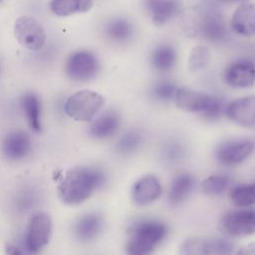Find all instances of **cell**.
Wrapping results in <instances>:
<instances>
[{"instance_id":"obj_1","label":"cell","mask_w":255,"mask_h":255,"mask_svg":"<svg viewBox=\"0 0 255 255\" xmlns=\"http://www.w3.org/2000/svg\"><path fill=\"white\" fill-rule=\"evenodd\" d=\"M106 182L105 173L98 168L76 166L68 169L57 186L59 199L67 205H78L89 199Z\"/></svg>"},{"instance_id":"obj_2","label":"cell","mask_w":255,"mask_h":255,"mask_svg":"<svg viewBox=\"0 0 255 255\" xmlns=\"http://www.w3.org/2000/svg\"><path fill=\"white\" fill-rule=\"evenodd\" d=\"M167 226L156 219H140L128 230L126 251L130 255H146L165 238Z\"/></svg>"},{"instance_id":"obj_3","label":"cell","mask_w":255,"mask_h":255,"mask_svg":"<svg viewBox=\"0 0 255 255\" xmlns=\"http://www.w3.org/2000/svg\"><path fill=\"white\" fill-rule=\"evenodd\" d=\"M105 98L93 90L73 93L64 104L65 114L77 122H91L104 107Z\"/></svg>"},{"instance_id":"obj_4","label":"cell","mask_w":255,"mask_h":255,"mask_svg":"<svg viewBox=\"0 0 255 255\" xmlns=\"http://www.w3.org/2000/svg\"><path fill=\"white\" fill-rule=\"evenodd\" d=\"M53 233V221L46 212H36L28 220L24 245L28 252L39 253L50 242Z\"/></svg>"},{"instance_id":"obj_5","label":"cell","mask_w":255,"mask_h":255,"mask_svg":"<svg viewBox=\"0 0 255 255\" xmlns=\"http://www.w3.org/2000/svg\"><path fill=\"white\" fill-rule=\"evenodd\" d=\"M66 76L75 82L93 80L100 71L98 58L90 51L80 50L72 53L64 67Z\"/></svg>"},{"instance_id":"obj_6","label":"cell","mask_w":255,"mask_h":255,"mask_svg":"<svg viewBox=\"0 0 255 255\" xmlns=\"http://www.w3.org/2000/svg\"><path fill=\"white\" fill-rule=\"evenodd\" d=\"M13 32L18 43L30 51L40 50L46 41L45 29L35 18L30 16L18 18Z\"/></svg>"},{"instance_id":"obj_7","label":"cell","mask_w":255,"mask_h":255,"mask_svg":"<svg viewBox=\"0 0 255 255\" xmlns=\"http://www.w3.org/2000/svg\"><path fill=\"white\" fill-rule=\"evenodd\" d=\"M233 247V243L230 240L222 237H191L182 243L179 252L187 255H224L232 253Z\"/></svg>"},{"instance_id":"obj_8","label":"cell","mask_w":255,"mask_h":255,"mask_svg":"<svg viewBox=\"0 0 255 255\" xmlns=\"http://www.w3.org/2000/svg\"><path fill=\"white\" fill-rule=\"evenodd\" d=\"M254 149L255 143L248 138L229 139L216 147L214 156L220 164L231 166L243 162Z\"/></svg>"},{"instance_id":"obj_9","label":"cell","mask_w":255,"mask_h":255,"mask_svg":"<svg viewBox=\"0 0 255 255\" xmlns=\"http://www.w3.org/2000/svg\"><path fill=\"white\" fill-rule=\"evenodd\" d=\"M221 228L228 235L245 236L255 233V211L242 207L226 212L221 219Z\"/></svg>"},{"instance_id":"obj_10","label":"cell","mask_w":255,"mask_h":255,"mask_svg":"<svg viewBox=\"0 0 255 255\" xmlns=\"http://www.w3.org/2000/svg\"><path fill=\"white\" fill-rule=\"evenodd\" d=\"M224 80L230 87L245 89L255 83V65L246 59L232 62L224 71Z\"/></svg>"},{"instance_id":"obj_11","label":"cell","mask_w":255,"mask_h":255,"mask_svg":"<svg viewBox=\"0 0 255 255\" xmlns=\"http://www.w3.org/2000/svg\"><path fill=\"white\" fill-rule=\"evenodd\" d=\"M32 149L30 136L23 130H13L3 139L1 150L9 161H20L26 158Z\"/></svg>"},{"instance_id":"obj_12","label":"cell","mask_w":255,"mask_h":255,"mask_svg":"<svg viewBox=\"0 0 255 255\" xmlns=\"http://www.w3.org/2000/svg\"><path fill=\"white\" fill-rule=\"evenodd\" d=\"M162 192L160 180L152 174L137 179L131 188V199L138 206H145L154 202Z\"/></svg>"},{"instance_id":"obj_13","label":"cell","mask_w":255,"mask_h":255,"mask_svg":"<svg viewBox=\"0 0 255 255\" xmlns=\"http://www.w3.org/2000/svg\"><path fill=\"white\" fill-rule=\"evenodd\" d=\"M225 115L232 122L243 126L252 127L255 125V96H246L230 102L224 111Z\"/></svg>"},{"instance_id":"obj_14","label":"cell","mask_w":255,"mask_h":255,"mask_svg":"<svg viewBox=\"0 0 255 255\" xmlns=\"http://www.w3.org/2000/svg\"><path fill=\"white\" fill-rule=\"evenodd\" d=\"M143 6L156 25L166 24L181 11L179 0H143Z\"/></svg>"},{"instance_id":"obj_15","label":"cell","mask_w":255,"mask_h":255,"mask_svg":"<svg viewBox=\"0 0 255 255\" xmlns=\"http://www.w3.org/2000/svg\"><path fill=\"white\" fill-rule=\"evenodd\" d=\"M212 95L186 88H178L174 97L177 108L188 113L202 114L207 108Z\"/></svg>"},{"instance_id":"obj_16","label":"cell","mask_w":255,"mask_h":255,"mask_svg":"<svg viewBox=\"0 0 255 255\" xmlns=\"http://www.w3.org/2000/svg\"><path fill=\"white\" fill-rule=\"evenodd\" d=\"M196 32L205 40L212 43H222L227 38V29L224 21L217 15L202 16L195 26Z\"/></svg>"},{"instance_id":"obj_17","label":"cell","mask_w":255,"mask_h":255,"mask_svg":"<svg viewBox=\"0 0 255 255\" xmlns=\"http://www.w3.org/2000/svg\"><path fill=\"white\" fill-rule=\"evenodd\" d=\"M230 26L238 35L255 36V5L245 3L238 6L232 15Z\"/></svg>"},{"instance_id":"obj_18","label":"cell","mask_w":255,"mask_h":255,"mask_svg":"<svg viewBox=\"0 0 255 255\" xmlns=\"http://www.w3.org/2000/svg\"><path fill=\"white\" fill-rule=\"evenodd\" d=\"M104 228V220L98 213L81 216L74 225L75 237L81 242H91L99 237Z\"/></svg>"},{"instance_id":"obj_19","label":"cell","mask_w":255,"mask_h":255,"mask_svg":"<svg viewBox=\"0 0 255 255\" xmlns=\"http://www.w3.org/2000/svg\"><path fill=\"white\" fill-rule=\"evenodd\" d=\"M121 118L115 111H108L98 117L91 125L89 133L96 139H106L113 136L119 129Z\"/></svg>"},{"instance_id":"obj_20","label":"cell","mask_w":255,"mask_h":255,"mask_svg":"<svg viewBox=\"0 0 255 255\" xmlns=\"http://www.w3.org/2000/svg\"><path fill=\"white\" fill-rule=\"evenodd\" d=\"M21 107L29 128L36 133L42 131L41 102L33 92H26L21 97Z\"/></svg>"},{"instance_id":"obj_21","label":"cell","mask_w":255,"mask_h":255,"mask_svg":"<svg viewBox=\"0 0 255 255\" xmlns=\"http://www.w3.org/2000/svg\"><path fill=\"white\" fill-rule=\"evenodd\" d=\"M194 186V178L189 173H180L176 175L168 191V202L172 206L181 204L190 194Z\"/></svg>"},{"instance_id":"obj_22","label":"cell","mask_w":255,"mask_h":255,"mask_svg":"<svg viewBox=\"0 0 255 255\" xmlns=\"http://www.w3.org/2000/svg\"><path fill=\"white\" fill-rule=\"evenodd\" d=\"M177 61V54L175 49L169 44L157 45L150 57L151 66L158 72H168L171 71Z\"/></svg>"},{"instance_id":"obj_23","label":"cell","mask_w":255,"mask_h":255,"mask_svg":"<svg viewBox=\"0 0 255 255\" xmlns=\"http://www.w3.org/2000/svg\"><path fill=\"white\" fill-rule=\"evenodd\" d=\"M93 6V0H52L51 11L59 17H67L76 13L88 12Z\"/></svg>"},{"instance_id":"obj_24","label":"cell","mask_w":255,"mask_h":255,"mask_svg":"<svg viewBox=\"0 0 255 255\" xmlns=\"http://www.w3.org/2000/svg\"><path fill=\"white\" fill-rule=\"evenodd\" d=\"M134 30L131 23L123 18H116L110 21L106 27L108 38L116 43L125 44L131 40Z\"/></svg>"},{"instance_id":"obj_25","label":"cell","mask_w":255,"mask_h":255,"mask_svg":"<svg viewBox=\"0 0 255 255\" xmlns=\"http://www.w3.org/2000/svg\"><path fill=\"white\" fill-rule=\"evenodd\" d=\"M143 142V136L137 129H130L125 132L117 142L116 148L123 155H129L137 151Z\"/></svg>"},{"instance_id":"obj_26","label":"cell","mask_w":255,"mask_h":255,"mask_svg":"<svg viewBox=\"0 0 255 255\" xmlns=\"http://www.w3.org/2000/svg\"><path fill=\"white\" fill-rule=\"evenodd\" d=\"M230 184V178L226 174H213L201 182V190L209 196H217L224 193Z\"/></svg>"},{"instance_id":"obj_27","label":"cell","mask_w":255,"mask_h":255,"mask_svg":"<svg viewBox=\"0 0 255 255\" xmlns=\"http://www.w3.org/2000/svg\"><path fill=\"white\" fill-rule=\"evenodd\" d=\"M232 203L238 207H248L255 204V183L235 186L231 193Z\"/></svg>"},{"instance_id":"obj_28","label":"cell","mask_w":255,"mask_h":255,"mask_svg":"<svg viewBox=\"0 0 255 255\" xmlns=\"http://www.w3.org/2000/svg\"><path fill=\"white\" fill-rule=\"evenodd\" d=\"M210 62V52L207 47L198 45L192 48L187 60V69L190 72L204 70Z\"/></svg>"},{"instance_id":"obj_29","label":"cell","mask_w":255,"mask_h":255,"mask_svg":"<svg viewBox=\"0 0 255 255\" xmlns=\"http://www.w3.org/2000/svg\"><path fill=\"white\" fill-rule=\"evenodd\" d=\"M177 89L178 88L173 82L168 80H161L153 85L151 89V94L158 101L168 102L172 99L174 100Z\"/></svg>"},{"instance_id":"obj_30","label":"cell","mask_w":255,"mask_h":255,"mask_svg":"<svg viewBox=\"0 0 255 255\" xmlns=\"http://www.w3.org/2000/svg\"><path fill=\"white\" fill-rule=\"evenodd\" d=\"M184 156V148L177 141H168L163 145L162 157L169 163H175L181 160Z\"/></svg>"},{"instance_id":"obj_31","label":"cell","mask_w":255,"mask_h":255,"mask_svg":"<svg viewBox=\"0 0 255 255\" xmlns=\"http://www.w3.org/2000/svg\"><path fill=\"white\" fill-rule=\"evenodd\" d=\"M224 111L225 107L223 99L217 96H212L207 108L201 114V116L206 120H217L218 118H220L222 113H224Z\"/></svg>"},{"instance_id":"obj_32","label":"cell","mask_w":255,"mask_h":255,"mask_svg":"<svg viewBox=\"0 0 255 255\" xmlns=\"http://www.w3.org/2000/svg\"><path fill=\"white\" fill-rule=\"evenodd\" d=\"M237 254H246V255H255V242L248 243L242 247L236 252Z\"/></svg>"},{"instance_id":"obj_33","label":"cell","mask_w":255,"mask_h":255,"mask_svg":"<svg viewBox=\"0 0 255 255\" xmlns=\"http://www.w3.org/2000/svg\"><path fill=\"white\" fill-rule=\"evenodd\" d=\"M222 1H227V2H231V1H242V0H222Z\"/></svg>"},{"instance_id":"obj_34","label":"cell","mask_w":255,"mask_h":255,"mask_svg":"<svg viewBox=\"0 0 255 255\" xmlns=\"http://www.w3.org/2000/svg\"><path fill=\"white\" fill-rule=\"evenodd\" d=\"M0 1H1V0H0Z\"/></svg>"}]
</instances>
